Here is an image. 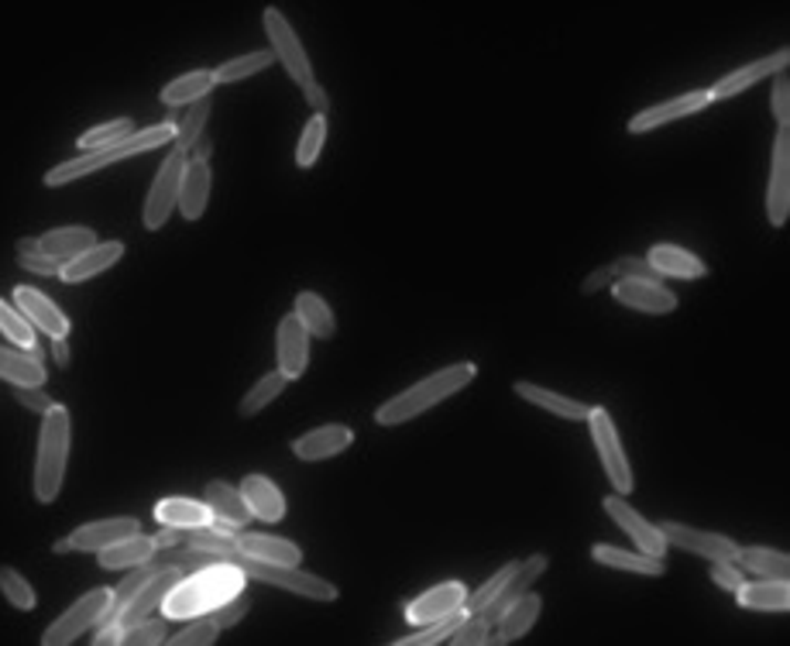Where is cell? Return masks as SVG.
I'll use <instances>...</instances> for the list:
<instances>
[{
  "instance_id": "1",
  "label": "cell",
  "mask_w": 790,
  "mask_h": 646,
  "mask_svg": "<svg viewBox=\"0 0 790 646\" xmlns=\"http://www.w3.org/2000/svg\"><path fill=\"white\" fill-rule=\"evenodd\" d=\"M247 584V574L231 564V561H220V564H207L200 571H189L182 574L169 595L158 605V612L166 615V619H197V615H207L213 612L217 605H224L228 599L241 595Z\"/></svg>"
},
{
  "instance_id": "2",
  "label": "cell",
  "mask_w": 790,
  "mask_h": 646,
  "mask_svg": "<svg viewBox=\"0 0 790 646\" xmlns=\"http://www.w3.org/2000/svg\"><path fill=\"white\" fill-rule=\"evenodd\" d=\"M474 375H478V364H474V361H457V364L440 368V372H433L430 379L409 385L405 392L392 395L389 403L378 406L375 410V423L378 426H399V423L417 420L420 413L433 410L436 403H444V399H451L454 392L471 385Z\"/></svg>"
},
{
  "instance_id": "3",
  "label": "cell",
  "mask_w": 790,
  "mask_h": 646,
  "mask_svg": "<svg viewBox=\"0 0 790 646\" xmlns=\"http://www.w3.org/2000/svg\"><path fill=\"white\" fill-rule=\"evenodd\" d=\"M176 138V125L172 120H166V125H151L145 131H131L128 138H120V141H110V145H101V148H89L83 151V156L70 159V162H62L55 169L45 172V187H66V182L73 179H83L89 172H101L120 159H131V156H141V151H151L158 145H172Z\"/></svg>"
},
{
  "instance_id": "4",
  "label": "cell",
  "mask_w": 790,
  "mask_h": 646,
  "mask_svg": "<svg viewBox=\"0 0 790 646\" xmlns=\"http://www.w3.org/2000/svg\"><path fill=\"white\" fill-rule=\"evenodd\" d=\"M42 434H39V457H35V499L42 506L55 502L62 481H66V465H70V437H73V420L70 410L52 403L42 413Z\"/></svg>"
},
{
  "instance_id": "5",
  "label": "cell",
  "mask_w": 790,
  "mask_h": 646,
  "mask_svg": "<svg viewBox=\"0 0 790 646\" xmlns=\"http://www.w3.org/2000/svg\"><path fill=\"white\" fill-rule=\"evenodd\" d=\"M231 564H238L247 578L255 581H265L272 589H282V592H293V595H303V599H313V602H334L337 599V584H330L327 578H316V574H306L289 564H268V561H255V558H244L238 550Z\"/></svg>"
},
{
  "instance_id": "6",
  "label": "cell",
  "mask_w": 790,
  "mask_h": 646,
  "mask_svg": "<svg viewBox=\"0 0 790 646\" xmlns=\"http://www.w3.org/2000/svg\"><path fill=\"white\" fill-rule=\"evenodd\" d=\"M588 426H591V444L598 451V460H602V468L612 481V488L625 499L632 491V468H629V457H625V447L619 441V430H615V420L609 416V410L594 406L588 410Z\"/></svg>"
},
{
  "instance_id": "7",
  "label": "cell",
  "mask_w": 790,
  "mask_h": 646,
  "mask_svg": "<svg viewBox=\"0 0 790 646\" xmlns=\"http://www.w3.org/2000/svg\"><path fill=\"white\" fill-rule=\"evenodd\" d=\"M186 151L172 145V151L166 156V162L158 166L155 172V182L148 190V200H145V210H141V221L148 231H162L166 221L172 218L176 210V200H179V182H182V169H186Z\"/></svg>"
},
{
  "instance_id": "8",
  "label": "cell",
  "mask_w": 790,
  "mask_h": 646,
  "mask_svg": "<svg viewBox=\"0 0 790 646\" xmlns=\"http://www.w3.org/2000/svg\"><path fill=\"white\" fill-rule=\"evenodd\" d=\"M262 24H265V35H268V42H272L275 63L286 66L289 80L299 83L303 89L313 86V83H316V76H313V63H309V55H306L299 35L293 32V24L286 21V14H282L278 8H265Z\"/></svg>"
},
{
  "instance_id": "9",
  "label": "cell",
  "mask_w": 790,
  "mask_h": 646,
  "mask_svg": "<svg viewBox=\"0 0 790 646\" xmlns=\"http://www.w3.org/2000/svg\"><path fill=\"white\" fill-rule=\"evenodd\" d=\"M107 605H110V589H93V592H86L83 599H76V602L42 633V643H45V646H66V643L80 639L86 629H93V626L104 619Z\"/></svg>"
},
{
  "instance_id": "10",
  "label": "cell",
  "mask_w": 790,
  "mask_h": 646,
  "mask_svg": "<svg viewBox=\"0 0 790 646\" xmlns=\"http://www.w3.org/2000/svg\"><path fill=\"white\" fill-rule=\"evenodd\" d=\"M660 537L667 540V547H677V550H687L694 558H705L708 564L712 561H721V564H736V550L739 543L721 537V533H712V530H694V527H684V522H660Z\"/></svg>"
},
{
  "instance_id": "11",
  "label": "cell",
  "mask_w": 790,
  "mask_h": 646,
  "mask_svg": "<svg viewBox=\"0 0 790 646\" xmlns=\"http://www.w3.org/2000/svg\"><path fill=\"white\" fill-rule=\"evenodd\" d=\"M767 218L773 227H783L790 218V125H777L770 182H767Z\"/></svg>"
},
{
  "instance_id": "12",
  "label": "cell",
  "mask_w": 790,
  "mask_h": 646,
  "mask_svg": "<svg viewBox=\"0 0 790 646\" xmlns=\"http://www.w3.org/2000/svg\"><path fill=\"white\" fill-rule=\"evenodd\" d=\"M467 589L464 581H444V584H433L430 592L409 599L402 605L405 619L413 626H426L433 619H444V615H454V612H464V602H467Z\"/></svg>"
},
{
  "instance_id": "13",
  "label": "cell",
  "mask_w": 790,
  "mask_h": 646,
  "mask_svg": "<svg viewBox=\"0 0 790 646\" xmlns=\"http://www.w3.org/2000/svg\"><path fill=\"white\" fill-rule=\"evenodd\" d=\"M612 296L629 306V310L640 314H674L677 310V293H671L667 286L650 283V279H629V275H615L612 279Z\"/></svg>"
},
{
  "instance_id": "14",
  "label": "cell",
  "mask_w": 790,
  "mask_h": 646,
  "mask_svg": "<svg viewBox=\"0 0 790 646\" xmlns=\"http://www.w3.org/2000/svg\"><path fill=\"white\" fill-rule=\"evenodd\" d=\"M186 571L176 564V561H166L162 568H158L145 584H141V589L131 595V602L128 605H124L120 608V615H117V619L114 623H120V626H131V623H141V619H148V615L158 608V605H162V599L169 595V589H172V584L182 578Z\"/></svg>"
},
{
  "instance_id": "15",
  "label": "cell",
  "mask_w": 790,
  "mask_h": 646,
  "mask_svg": "<svg viewBox=\"0 0 790 646\" xmlns=\"http://www.w3.org/2000/svg\"><path fill=\"white\" fill-rule=\"evenodd\" d=\"M712 107V97H708V89H691V94H681L674 100H663V104H653L646 110H640L636 117H629V131L632 135H643V131H653V128H663V125H671V120H681V117H691V114H698Z\"/></svg>"
},
{
  "instance_id": "16",
  "label": "cell",
  "mask_w": 790,
  "mask_h": 646,
  "mask_svg": "<svg viewBox=\"0 0 790 646\" xmlns=\"http://www.w3.org/2000/svg\"><path fill=\"white\" fill-rule=\"evenodd\" d=\"M275 354H278V372L286 375L289 382L299 379L309 364V333L299 324L296 314L282 317L278 324V337H275Z\"/></svg>"
},
{
  "instance_id": "17",
  "label": "cell",
  "mask_w": 790,
  "mask_h": 646,
  "mask_svg": "<svg viewBox=\"0 0 790 646\" xmlns=\"http://www.w3.org/2000/svg\"><path fill=\"white\" fill-rule=\"evenodd\" d=\"M602 506H605V512L619 522V527L640 543L643 553H650V558H667V540L660 537V530L653 527V522H646L629 502H622L619 491H615V496H609V499H602Z\"/></svg>"
},
{
  "instance_id": "18",
  "label": "cell",
  "mask_w": 790,
  "mask_h": 646,
  "mask_svg": "<svg viewBox=\"0 0 790 646\" xmlns=\"http://www.w3.org/2000/svg\"><path fill=\"white\" fill-rule=\"evenodd\" d=\"M14 306L31 320V327H35V330H42L49 337H70V327H73L70 317L62 314L45 293L31 289V286H18L14 289Z\"/></svg>"
},
{
  "instance_id": "19",
  "label": "cell",
  "mask_w": 790,
  "mask_h": 646,
  "mask_svg": "<svg viewBox=\"0 0 790 646\" xmlns=\"http://www.w3.org/2000/svg\"><path fill=\"white\" fill-rule=\"evenodd\" d=\"M120 255H124V244L120 241H97V244H89L86 252H80V255H73L70 262H62L59 265V279L62 283H86V279H93V275H101V272H107L110 265H117L120 262Z\"/></svg>"
},
{
  "instance_id": "20",
  "label": "cell",
  "mask_w": 790,
  "mask_h": 646,
  "mask_svg": "<svg viewBox=\"0 0 790 646\" xmlns=\"http://www.w3.org/2000/svg\"><path fill=\"white\" fill-rule=\"evenodd\" d=\"M547 568H550V558H547V553H533V558H526V561L516 568V574L502 584V592H498V595L488 602V608L482 612V615H485V623H488V626H495V623L502 619V612L509 608V605H513V602H516L523 592H529L533 584L540 581V574H544Z\"/></svg>"
},
{
  "instance_id": "21",
  "label": "cell",
  "mask_w": 790,
  "mask_h": 646,
  "mask_svg": "<svg viewBox=\"0 0 790 646\" xmlns=\"http://www.w3.org/2000/svg\"><path fill=\"white\" fill-rule=\"evenodd\" d=\"M787 63H790V52L780 49V52L760 59V63H749V66H742V70H733L729 76H721V80L708 89V97H712V104H715V100H729V97L742 94V89H749L752 83H760V80L773 76L777 70H787Z\"/></svg>"
},
{
  "instance_id": "22",
  "label": "cell",
  "mask_w": 790,
  "mask_h": 646,
  "mask_svg": "<svg viewBox=\"0 0 790 646\" xmlns=\"http://www.w3.org/2000/svg\"><path fill=\"white\" fill-rule=\"evenodd\" d=\"M210 187H213V176H210V162L203 159H186L182 169V182H179V213L186 221H200L203 210L210 203Z\"/></svg>"
},
{
  "instance_id": "23",
  "label": "cell",
  "mask_w": 790,
  "mask_h": 646,
  "mask_svg": "<svg viewBox=\"0 0 790 646\" xmlns=\"http://www.w3.org/2000/svg\"><path fill=\"white\" fill-rule=\"evenodd\" d=\"M351 444H355V430L340 426V423H330V426H316V430H309V434L296 437L293 441V454L299 460H327V457L344 454Z\"/></svg>"
},
{
  "instance_id": "24",
  "label": "cell",
  "mask_w": 790,
  "mask_h": 646,
  "mask_svg": "<svg viewBox=\"0 0 790 646\" xmlns=\"http://www.w3.org/2000/svg\"><path fill=\"white\" fill-rule=\"evenodd\" d=\"M141 530V522L135 516H114V519H97V522H86V527L73 530V550H89V553H97L124 537H131Z\"/></svg>"
},
{
  "instance_id": "25",
  "label": "cell",
  "mask_w": 790,
  "mask_h": 646,
  "mask_svg": "<svg viewBox=\"0 0 790 646\" xmlns=\"http://www.w3.org/2000/svg\"><path fill=\"white\" fill-rule=\"evenodd\" d=\"M234 547L244 553V558H255V561H268V564H289L296 568L303 561V550L293 540H282V537H268V533H234Z\"/></svg>"
},
{
  "instance_id": "26",
  "label": "cell",
  "mask_w": 790,
  "mask_h": 646,
  "mask_svg": "<svg viewBox=\"0 0 790 646\" xmlns=\"http://www.w3.org/2000/svg\"><path fill=\"white\" fill-rule=\"evenodd\" d=\"M646 262L663 275V279H705L708 275V265L694 252L677 248V244H653Z\"/></svg>"
},
{
  "instance_id": "27",
  "label": "cell",
  "mask_w": 790,
  "mask_h": 646,
  "mask_svg": "<svg viewBox=\"0 0 790 646\" xmlns=\"http://www.w3.org/2000/svg\"><path fill=\"white\" fill-rule=\"evenodd\" d=\"M241 499L247 502L251 516H259L265 522H278L282 516H286V499H282L278 485L265 475H244Z\"/></svg>"
},
{
  "instance_id": "28",
  "label": "cell",
  "mask_w": 790,
  "mask_h": 646,
  "mask_svg": "<svg viewBox=\"0 0 790 646\" xmlns=\"http://www.w3.org/2000/svg\"><path fill=\"white\" fill-rule=\"evenodd\" d=\"M591 558L598 564H605V568H615V571H632V574H646V578L667 574V561L650 558V553H643V550H622V547H612V543H594Z\"/></svg>"
},
{
  "instance_id": "29",
  "label": "cell",
  "mask_w": 790,
  "mask_h": 646,
  "mask_svg": "<svg viewBox=\"0 0 790 646\" xmlns=\"http://www.w3.org/2000/svg\"><path fill=\"white\" fill-rule=\"evenodd\" d=\"M540 612H544V599L529 589V592H523L509 608L502 612V619L495 623V626H498L495 633H498L505 643L523 639V636L536 626V619H540Z\"/></svg>"
},
{
  "instance_id": "30",
  "label": "cell",
  "mask_w": 790,
  "mask_h": 646,
  "mask_svg": "<svg viewBox=\"0 0 790 646\" xmlns=\"http://www.w3.org/2000/svg\"><path fill=\"white\" fill-rule=\"evenodd\" d=\"M742 608L752 612H787L790 608V589L780 578H763V581H742V589L736 592Z\"/></svg>"
},
{
  "instance_id": "31",
  "label": "cell",
  "mask_w": 790,
  "mask_h": 646,
  "mask_svg": "<svg viewBox=\"0 0 790 646\" xmlns=\"http://www.w3.org/2000/svg\"><path fill=\"white\" fill-rule=\"evenodd\" d=\"M0 379H8L11 385H45V364L39 345L31 351L0 348Z\"/></svg>"
},
{
  "instance_id": "32",
  "label": "cell",
  "mask_w": 790,
  "mask_h": 646,
  "mask_svg": "<svg viewBox=\"0 0 790 646\" xmlns=\"http://www.w3.org/2000/svg\"><path fill=\"white\" fill-rule=\"evenodd\" d=\"M513 392L523 395L526 403L540 406V410H547V413H554V416H560V420H588V410H591V406L578 403V399L560 395V392H550V389L536 385V382H516Z\"/></svg>"
},
{
  "instance_id": "33",
  "label": "cell",
  "mask_w": 790,
  "mask_h": 646,
  "mask_svg": "<svg viewBox=\"0 0 790 646\" xmlns=\"http://www.w3.org/2000/svg\"><path fill=\"white\" fill-rule=\"evenodd\" d=\"M89 244H97V234H93V227H80V224H73V227H52L49 234L39 237V248H42L49 258H55L59 265L70 262V258L80 255V252H86Z\"/></svg>"
},
{
  "instance_id": "34",
  "label": "cell",
  "mask_w": 790,
  "mask_h": 646,
  "mask_svg": "<svg viewBox=\"0 0 790 646\" xmlns=\"http://www.w3.org/2000/svg\"><path fill=\"white\" fill-rule=\"evenodd\" d=\"M155 540L151 537H145L141 530L138 533H131V537H124V540H117V543H110V547H104V550H97L101 553V568H107V571H117V568H135V564H145V561H151L155 558Z\"/></svg>"
},
{
  "instance_id": "35",
  "label": "cell",
  "mask_w": 790,
  "mask_h": 646,
  "mask_svg": "<svg viewBox=\"0 0 790 646\" xmlns=\"http://www.w3.org/2000/svg\"><path fill=\"white\" fill-rule=\"evenodd\" d=\"M155 519L162 522V527H179V530H189V527H207L213 519L210 506L200 502V499H186V496H169L155 506Z\"/></svg>"
},
{
  "instance_id": "36",
  "label": "cell",
  "mask_w": 790,
  "mask_h": 646,
  "mask_svg": "<svg viewBox=\"0 0 790 646\" xmlns=\"http://www.w3.org/2000/svg\"><path fill=\"white\" fill-rule=\"evenodd\" d=\"M299 324L306 327L309 337H320V341H330V337L337 333V320H334V310L327 306V299L320 293H299L296 296V310Z\"/></svg>"
},
{
  "instance_id": "37",
  "label": "cell",
  "mask_w": 790,
  "mask_h": 646,
  "mask_svg": "<svg viewBox=\"0 0 790 646\" xmlns=\"http://www.w3.org/2000/svg\"><path fill=\"white\" fill-rule=\"evenodd\" d=\"M203 502L210 506L213 516L234 522V527H241V530L247 527L251 509H247V502L241 499V488H234V485H228V481H210L207 491H203Z\"/></svg>"
},
{
  "instance_id": "38",
  "label": "cell",
  "mask_w": 790,
  "mask_h": 646,
  "mask_svg": "<svg viewBox=\"0 0 790 646\" xmlns=\"http://www.w3.org/2000/svg\"><path fill=\"white\" fill-rule=\"evenodd\" d=\"M736 568L752 571L760 578H780V581L790 578V558L783 550H773V547H739L736 550Z\"/></svg>"
},
{
  "instance_id": "39",
  "label": "cell",
  "mask_w": 790,
  "mask_h": 646,
  "mask_svg": "<svg viewBox=\"0 0 790 646\" xmlns=\"http://www.w3.org/2000/svg\"><path fill=\"white\" fill-rule=\"evenodd\" d=\"M213 86H217V80H213V70H193V73H186V76L172 80V83L162 89V104H166V107H182V104H193V100L207 97Z\"/></svg>"
},
{
  "instance_id": "40",
  "label": "cell",
  "mask_w": 790,
  "mask_h": 646,
  "mask_svg": "<svg viewBox=\"0 0 790 646\" xmlns=\"http://www.w3.org/2000/svg\"><path fill=\"white\" fill-rule=\"evenodd\" d=\"M210 110H213V100H210V94H207V97H200V100L189 104V110L182 114V120L176 125V138H172V145L182 148L186 156H189V148L197 145V138L203 135L207 120H210Z\"/></svg>"
},
{
  "instance_id": "41",
  "label": "cell",
  "mask_w": 790,
  "mask_h": 646,
  "mask_svg": "<svg viewBox=\"0 0 790 646\" xmlns=\"http://www.w3.org/2000/svg\"><path fill=\"white\" fill-rule=\"evenodd\" d=\"M289 385V379L282 375V372H268L265 379H259L255 385H251V392L241 399V406H238V413L244 416V420H251V416H259L268 403H275V399L282 395V389Z\"/></svg>"
},
{
  "instance_id": "42",
  "label": "cell",
  "mask_w": 790,
  "mask_h": 646,
  "mask_svg": "<svg viewBox=\"0 0 790 646\" xmlns=\"http://www.w3.org/2000/svg\"><path fill=\"white\" fill-rule=\"evenodd\" d=\"M272 63H275V52H272V49L247 52V55L231 59V63H224V66H217V70H213V80H217V83H241V80H247V76H255V73L268 70Z\"/></svg>"
},
{
  "instance_id": "43",
  "label": "cell",
  "mask_w": 790,
  "mask_h": 646,
  "mask_svg": "<svg viewBox=\"0 0 790 646\" xmlns=\"http://www.w3.org/2000/svg\"><path fill=\"white\" fill-rule=\"evenodd\" d=\"M0 333L8 337V341H14L21 351H31L39 345V337H35V327H31V320L18 310L14 303L8 299H0Z\"/></svg>"
},
{
  "instance_id": "44",
  "label": "cell",
  "mask_w": 790,
  "mask_h": 646,
  "mask_svg": "<svg viewBox=\"0 0 790 646\" xmlns=\"http://www.w3.org/2000/svg\"><path fill=\"white\" fill-rule=\"evenodd\" d=\"M324 141H327V114H313L309 125L299 135V145H296V166L309 169L316 159H320Z\"/></svg>"
},
{
  "instance_id": "45",
  "label": "cell",
  "mask_w": 790,
  "mask_h": 646,
  "mask_svg": "<svg viewBox=\"0 0 790 646\" xmlns=\"http://www.w3.org/2000/svg\"><path fill=\"white\" fill-rule=\"evenodd\" d=\"M0 592H4V599L14 608H21V612H31V608H35V602H39V595L28 584V578L21 571H14V568H0Z\"/></svg>"
},
{
  "instance_id": "46",
  "label": "cell",
  "mask_w": 790,
  "mask_h": 646,
  "mask_svg": "<svg viewBox=\"0 0 790 646\" xmlns=\"http://www.w3.org/2000/svg\"><path fill=\"white\" fill-rule=\"evenodd\" d=\"M135 131V120L131 117H117V120H107V125H97V128H89L80 135V148L89 151V148H101V145H110V141H120V138H128Z\"/></svg>"
},
{
  "instance_id": "47",
  "label": "cell",
  "mask_w": 790,
  "mask_h": 646,
  "mask_svg": "<svg viewBox=\"0 0 790 646\" xmlns=\"http://www.w3.org/2000/svg\"><path fill=\"white\" fill-rule=\"evenodd\" d=\"M189 626H182L176 636H166L169 646H210L217 643V623L210 619V615H197V619H186Z\"/></svg>"
},
{
  "instance_id": "48",
  "label": "cell",
  "mask_w": 790,
  "mask_h": 646,
  "mask_svg": "<svg viewBox=\"0 0 790 646\" xmlns=\"http://www.w3.org/2000/svg\"><path fill=\"white\" fill-rule=\"evenodd\" d=\"M516 568H519V561H513V564H505V568H498L485 584H482V589L478 592H474V595H467V602H464V612L471 615V612H485L488 608V602L502 592V584L505 581H509L513 574H516Z\"/></svg>"
},
{
  "instance_id": "49",
  "label": "cell",
  "mask_w": 790,
  "mask_h": 646,
  "mask_svg": "<svg viewBox=\"0 0 790 646\" xmlns=\"http://www.w3.org/2000/svg\"><path fill=\"white\" fill-rule=\"evenodd\" d=\"M166 615L162 619H141V623H131V626H124V636H120V643H128V646H155V643H166Z\"/></svg>"
},
{
  "instance_id": "50",
  "label": "cell",
  "mask_w": 790,
  "mask_h": 646,
  "mask_svg": "<svg viewBox=\"0 0 790 646\" xmlns=\"http://www.w3.org/2000/svg\"><path fill=\"white\" fill-rule=\"evenodd\" d=\"M210 619L217 623V629H228V626H238L244 615H247V599H244V592L241 595H234V599H228L224 605H217L213 612H207Z\"/></svg>"
},
{
  "instance_id": "51",
  "label": "cell",
  "mask_w": 790,
  "mask_h": 646,
  "mask_svg": "<svg viewBox=\"0 0 790 646\" xmlns=\"http://www.w3.org/2000/svg\"><path fill=\"white\" fill-rule=\"evenodd\" d=\"M770 107H773V117L777 125H790V80L783 70L773 73V94H770Z\"/></svg>"
},
{
  "instance_id": "52",
  "label": "cell",
  "mask_w": 790,
  "mask_h": 646,
  "mask_svg": "<svg viewBox=\"0 0 790 646\" xmlns=\"http://www.w3.org/2000/svg\"><path fill=\"white\" fill-rule=\"evenodd\" d=\"M615 275H629V279H650V283H660L663 275L646 262V258H636V255H622L612 262Z\"/></svg>"
},
{
  "instance_id": "53",
  "label": "cell",
  "mask_w": 790,
  "mask_h": 646,
  "mask_svg": "<svg viewBox=\"0 0 790 646\" xmlns=\"http://www.w3.org/2000/svg\"><path fill=\"white\" fill-rule=\"evenodd\" d=\"M14 399L31 413H45L52 406V399L49 392H42V385H14Z\"/></svg>"
},
{
  "instance_id": "54",
  "label": "cell",
  "mask_w": 790,
  "mask_h": 646,
  "mask_svg": "<svg viewBox=\"0 0 790 646\" xmlns=\"http://www.w3.org/2000/svg\"><path fill=\"white\" fill-rule=\"evenodd\" d=\"M712 581L718 584L721 592H733V595H736V592L742 589V581H746V578H742V571H739L736 564L712 561Z\"/></svg>"
},
{
  "instance_id": "55",
  "label": "cell",
  "mask_w": 790,
  "mask_h": 646,
  "mask_svg": "<svg viewBox=\"0 0 790 646\" xmlns=\"http://www.w3.org/2000/svg\"><path fill=\"white\" fill-rule=\"evenodd\" d=\"M18 265L24 272H35V275H59V262L49 258L45 252H31V255H18Z\"/></svg>"
},
{
  "instance_id": "56",
  "label": "cell",
  "mask_w": 790,
  "mask_h": 646,
  "mask_svg": "<svg viewBox=\"0 0 790 646\" xmlns=\"http://www.w3.org/2000/svg\"><path fill=\"white\" fill-rule=\"evenodd\" d=\"M612 279H615V268H612V265L594 268V272L588 275V279L581 283V296H594V293L609 289V286H612Z\"/></svg>"
},
{
  "instance_id": "57",
  "label": "cell",
  "mask_w": 790,
  "mask_h": 646,
  "mask_svg": "<svg viewBox=\"0 0 790 646\" xmlns=\"http://www.w3.org/2000/svg\"><path fill=\"white\" fill-rule=\"evenodd\" d=\"M303 94H306V104L316 110V114H327L330 110V97H327V89L320 86V83H313V86H306L303 89Z\"/></svg>"
},
{
  "instance_id": "58",
  "label": "cell",
  "mask_w": 790,
  "mask_h": 646,
  "mask_svg": "<svg viewBox=\"0 0 790 646\" xmlns=\"http://www.w3.org/2000/svg\"><path fill=\"white\" fill-rule=\"evenodd\" d=\"M120 636H124L120 623H101L97 636H93V646H114V643H120Z\"/></svg>"
},
{
  "instance_id": "59",
  "label": "cell",
  "mask_w": 790,
  "mask_h": 646,
  "mask_svg": "<svg viewBox=\"0 0 790 646\" xmlns=\"http://www.w3.org/2000/svg\"><path fill=\"white\" fill-rule=\"evenodd\" d=\"M151 540H155L158 550H162V547H179V543H182V530H179V527H166L162 533H155Z\"/></svg>"
},
{
  "instance_id": "60",
  "label": "cell",
  "mask_w": 790,
  "mask_h": 646,
  "mask_svg": "<svg viewBox=\"0 0 790 646\" xmlns=\"http://www.w3.org/2000/svg\"><path fill=\"white\" fill-rule=\"evenodd\" d=\"M52 358L66 368L70 364V345H66V337H52Z\"/></svg>"
},
{
  "instance_id": "61",
  "label": "cell",
  "mask_w": 790,
  "mask_h": 646,
  "mask_svg": "<svg viewBox=\"0 0 790 646\" xmlns=\"http://www.w3.org/2000/svg\"><path fill=\"white\" fill-rule=\"evenodd\" d=\"M14 248H18V255H31V252H42V248H39V237H21V241L14 244Z\"/></svg>"
},
{
  "instance_id": "62",
  "label": "cell",
  "mask_w": 790,
  "mask_h": 646,
  "mask_svg": "<svg viewBox=\"0 0 790 646\" xmlns=\"http://www.w3.org/2000/svg\"><path fill=\"white\" fill-rule=\"evenodd\" d=\"M52 550H55V553H70V550H73V540H70V537H66V540H55Z\"/></svg>"
}]
</instances>
